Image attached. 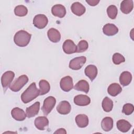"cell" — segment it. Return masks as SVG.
I'll return each mask as SVG.
<instances>
[{"label":"cell","instance_id":"1","mask_svg":"<svg viewBox=\"0 0 134 134\" xmlns=\"http://www.w3.org/2000/svg\"><path fill=\"white\" fill-rule=\"evenodd\" d=\"M39 95L40 91L37 88L36 83L33 82L22 93L21 99L24 103L26 104L37 98Z\"/></svg>","mask_w":134,"mask_h":134},{"label":"cell","instance_id":"2","mask_svg":"<svg viewBox=\"0 0 134 134\" xmlns=\"http://www.w3.org/2000/svg\"><path fill=\"white\" fill-rule=\"evenodd\" d=\"M31 37V35L28 32L21 30L15 34L14 37V41L15 43L19 47H26L29 43Z\"/></svg>","mask_w":134,"mask_h":134},{"label":"cell","instance_id":"3","mask_svg":"<svg viewBox=\"0 0 134 134\" xmlns=\"http://www.w3.org/2000/svg\"><path fill=\"white\" fill-rule=\"evenodd\" d=\"M28 82V76L26 75H22L19 76L9 86V88L13 92H18Z\"/></svg>","mask_w":134,"mask_h":134},{"label":"cell","instance_id":"4","mask_svg":"<svg viewBox=\"0 0 134 134\" xmlns=\"http://www.w3.org/2000/svg\"><path fill=\"white\" fill-rule=\"evenodd\" d=\"M56 103V99L53 96L47 97L43 101L42 110L45 116L48 115L52 110Z\"/></svg>","mask_w":134,"mask_h":134},{"label":"cell","instance_id":"5","mask_svg":"<svg viewBox=\"0 0 134 134\" xmlns=\"http://www.w3.org/2000/svg\"><path fill=\"white\" fill-rule=\"evenodd\" d=\"M48 23V18L43 14H38L34 17L33 19L34 25L39 29L44 28L47 25Z\"/></svg>","mask_w":134,"mask_h":134},{"label":"cell","instance_id":"6","mask_svg":"<svg viewBox=\"0 0 134 134\" xmlns=\"http://www.w3.org/2000/svg\"><path fill=\"white\" fill-rule=\"evenodd\" d=\"M86 61V58L84 56H81L73 58L69 63V68L74 70L80 69Z\"/></svg>","mask_w":134,"mask_h":134},{"label":"cell","instance_id":"7","mask_svg":"<svg viewBox=\"0 0 134 134\" xmlns=\"http://www.w3.org/2000/svg\"><path fill=\"white\" fill-rule=\"evenodd\" d=\"M15 77V73L13 71H8L5 72L2 76L1 77V83L2 86L4 88H7L12 82L13 81Z\"/></svg>","mask_w":134,"mask_h":134},{"label":"cell","instance_id":"8","mask_svg":"<svg viewBox=\"0 0 134 134\" xmlns=\"http://www.w3.org/2000/svg\"><path fill=\"white\" fill-rule=\"evenodd\" d=\"M61 88L64 92H69L73 87L72 78L70 76H66L61 79L60 83Z\"/></svg>","mask_w":134,"mask_h":134},{"label":"cell","instance_id":"9","mask_svg":"<svg viewBox=\"0 0 134 134\" xmlns=\"http://www.w3.org/2000/svg\"><path fill=\"white\" fill-rule=\"evenodd\" d=\"M62 49L65 53L70 54L76 52L77 46L72 40L70 39H67L63 42L62 45Z\"/></svg>","mask_w":134,"mask_h":134},{"label":"cell","instance_id":"10","mask_svg":"<svg viewBox=\"0 0 134 134\" xmlns=\"http://www.w3.org/2000/svg\"><path fill=\"white\" fill-rule=\"evenodd\" d=\"M74 103L77 106H87L90 104L91 99L86 95L80 94L74 97Z\"/></svg>","mask_w":134,"mask_h":134},{"label":"cell","instance_id":"11","mask_svg":"<svg viewBox=\"0 0 134 134\" xmlns=\"http://www.w3.org/2000/svg\"><path fill=\"white\" fill-rule=\"evenodd\" d=\"M57 111L62 115L68 114L71 110V106L69 102L63 100L60 102L57 107Z\"/></svg>","mask_w":134,"mask_h":134},{"label":"cell","instance_id":"12","mask_svg":"<svg viewBox=\"0 0 134 134\" xmlns=\"http://www.w3.org/2000/svg\"><path fill=\"white\" fill-rule=\"evenodd\" d=\"M12 117L17 121H23L26 117V114L24 110L19 108L15 107L11 111Z\"/></svg>","mask_w":134,"mask_h":134},{"label":"cell","instance_id":"13","mask_svg":"<svg viewBox=\"0 0 134 134\" xmlns=\"http://www.w3.org/2000/svg\"><path fill=\"white\" fill-rule=\"evenodd\" d=\"M51 13L54 16L63 18L66 14V9L62 5L56 4L52 7Z\"/></svg>","mask_w":134,"mask_h":134},{"label":"cell","instance_id":"14","mask_svg":"<svg viewBox=\"0 0 134 134\" xmlns=\"http://www.w3.org/2000/svg\"><path fill=\"white\" fill-rule=\"evenodd\" d=\"M49 125V120L45 116H39L35 120L36 127L40 130H44Z\"/></svg>","mask_w":134,"mask_h":134},{"label":"cell","instance_id":"15","mask_svg":"<svg viewBox=\"0 0 134 134\" xmlns=\"http://www.w3.org/2000/svg\"><path fill=\"white\" fill-rule=\"evenodd\" d=\"M71 9L72 13L78 16H80L84 14L85 12V7L80 2H76L73 3L71 6Z\"/></svg>","mask_w":134,"mask_h":134},{"label":"cell","instance_id":"16","mask_svg":"<svg viewBox=\"0 0 134 134\" xmlns=\"http://www.w3.org/2000/svg\"><path fill=\"white\" fill-rule=\"evenodd\" d=\"M40 109V102H36L26 109V114L28 118H31L38 114Z\"/></svg>","mask_w":134,"mask_h":134},{"label":"cell","instance_id":"17","mask_svg":"<svg viewBox=\"0 0 134 134\" xmlns=\"http://www.w3.org/2000/svg\"><path fill=\"white\" fill-rule=\"evenodd\" d=\"M103 33L108 36L116 35L118 32V28L113 24H106L103 28Z\"/></svg>","mask_w":134,"mask_h":134},{"label":"cell","instance_id":"18","mask_svg":"<svg viewBox=\"0 0 134 134\" xmlns=\"http://www.w3.org/2000/svg\"><path fill=\"white\" fill-rule=\"evenodd\" d=\"M47 35L49 39L52 42H58L61 39V34L56 29L51 28L47 32Z\"/></svg>","mask_w":134,"mask_h":134},{"label":"cell","instance_id":"19","mask_svg":"<svg viewBox=\"0 0 134 134\" xmlns=\"http://www.w3.org/2000/svg\"><path fill=\"white\" fill-rule=\"evenodd\" d=\"M85 75L93 81L97 76V67L92 64L87 65L84 70Z\"/></svg>","mask_w":134,"mask_h":134},{"label":"cell","instance_id":"20","mask_svg":"<svg viewBox=\"0 0 134 134\" xmlns=\"http://www.w3.org/2000/svg\"><path fill=\"white\" fill-rule=\"evenodd\" d=\"M133 3L132 0H124L120 4V10L124 14H128L133 9Z\"/></svg>","mask_w":134,"mask_h":134},{"label":"cell","instance_id":"21","mask_svg":"<svg viewBox=\"0 0 134 134\" xmlns=\"http://www.w3.org/2000/svg\"><path fill=\"white\" fill-rule=\"evenodd\" d=\"M132 80V75L128 71L122 72L119 76V82L120 84L124 86L128 85Z\"/></svg>","mask_w":134,"mask_h":134},{"label":"cell","instance_id":"22","mask_svg":"<svg viewBox=\"0 0 134 134\" xmlns=\"http://www.w3.org/2000/svg\"><path fill=\"white\" fill-rule=\"evenodd\" d=\"M117 129L121 132H126L131 128V125L127 120L125 119H120L116 123Z\"/></svg>","mask_w":134,"mask_h":134},{"label":"cell","instance_id":"23","mask_svg":"<svg viewBox=\"0 0 134 134\" xmlns=\"http://www.w3.org/2000/svg\"><path fill=\"white\" fill-rule=\"evenodd\" d=\"M122 91V88L120 85L116 83H114L109 85L107 88L108 93L112 96H116L120 94Z\"/></svg>","mask_w":134,"mask_h":134},{"label":"cell","instance_id":"24","mask_svg":"<svg viewBox=\"0 0 134 134\" xmlns=\"http://www.w3.org/2000/svg\"><path fill=\"white\" fill-rule=\"evenodd\" d=\"M75 122L80 128L86 127L88 124V117L85 114H79L75 117Z\"/></svg>","mask_w":134,"mask_h":134},{"label":"cell","instance_id":"25","mask_svg":"<svg viewBox=\"0 0 134 134\" xmlns=\"http://www.w3.org/2000/svg\"><path fill=\"white\" fill-rule=\"evenodd\" d=\"M113 124V119L110 117H106L101 122V127L104 131H109L112 129Z\"/></svg>","mask_w":134,"mask_h":134},{"label":"cell","instance_id":"26","mask_svg":"<svg viewBox=\"0 0 134 134\" xmlns=\"http://www.w3.org/2000/svg\"><path fill=\"white\" fill-rule=\"evenodd\" d=\"M74 89L79 91H82L85 93H88L90 89V86L88 82L84 80L79 81L74 86Z\"/></svg>","mask_w":134,"mask_h":134},{"label":"cell","instance_id":"27","mask_svg":"<svg viewBox=\"0 0 134 134\" xmlns=\"http://www.w3.org/2000/svg\"><path fill=\"white\" fill-rule=\"evenodd\" d=\"M40 95H43L48 93L50 89L49 83L44 80H41L39 83Z\"/></svg>","mask_w":134,"mask_h":134},{"label":"cell","instance_id":"28","mask_svg":"<svg viewBox=\"0 0 134 134\" xmlns=\"http://www.w3.org/2000/svg\"><path fill=\"white\" fill-rule=\"evenodd\" d=\"M102 106L103 110L106 112L110 111L113 107V100L108 97H105L102 103Z\"/></svg>","mask_w":134,"mask_h":134},{"label":"cell","instance_id":"29","mask_svg":"<svg viewBox=\"0 0 134 134\" xmlns=\"http://www.w3.org/2000/svg\"><path fill=\"white\" fill-rule=\"evenodd\" d=\"M15 14L19 17L26 16L28 13V9L27 7L23 5H18L15 7L14 9Z\"/></svg>","mask_w":134,"mask_h":134},{"label":"cell","instance_id":"30","mask_svg":"<svg viewBox=\"0 0 134 134\" xmlns=\"http://www.w3.org/2000/svg\"><path fill=\"white\" fill-rule=\"evenodd\" d=\"M107 13L108 16L110 19H115L118 13V9L117 7L114 5H111L109 6L107 8Z\"/></svg>","mask_w":134,"mask_h":134},{"label":"cell","instance_id":"31","mask_svg":"<svg viewBox=\"0 0 134 134\" xmlns=\"http://www.w3.org/2000/svg\"><path fill=\"white\" fill-rule=\"evenodd\" d=\"M77 46V50L76 52L77 53H81L85 51L88 47V42L85 40H81Z\"/></svg>","mask_w":134,"mask_h":134},{"label":"cell","instance_id":"32","mask_svg":"<svg viewBox=\"0 0 134 134\" xmlns=\"http://www.w3.org/2000/svg\"><path fill=\"white\" fill-rule=\"evenodd\" d=\"M125 61L124 57L119 53H115L113 55V62L115 64L118 65Z\"/></svg>","mask_w":134,"mask_h":134},{"label":"cell","instance_id":"33","mask_svg":"<svg viewBox=\"0 0 134 134\" xmlns=\"http://www.w3.org/2000/svg\"><path fill=\"white\" fill-rule=\"evenodd\" d=\"M134 110V107L132 104L127 103L124 105L122 108V113L126 115L131 114Z\"/></svg>","mask_w":134,"mask_h":134},{"label":"cell","instance_id":"34","mask_svg":"<svg viewBox=\"0 0 134 134\" xmlns=\"http://www.w3.org/2000/svg\"><path fill=\"white\" fill-rule=\"evenodd\" d=\"M86 2L90 6H94L97 5L99 2V0H86Z\"/></svg>","mask_w":134,"mask_h":134},{"label":"cell","instance_id":"35","mask_svg":"<svg viewBox=\"0 0 134 134\" xmlns=\"http://www.w3.org/2000/svg\"><path fill=\"white\" fill-rule=\"evenodd\" d=\"M54 133H66V131L63 128H60L55 131Z\"/></svg>","mask_w":134,"mask_h":134}]
</instances>
